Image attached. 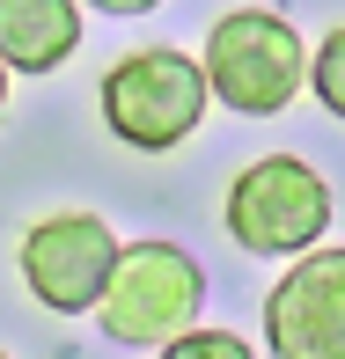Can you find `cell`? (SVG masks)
I'll return each instance as SVG.
<instances>
[{"label": "cell", "instance_id": "cell-1", "mask_svg": "<svg viewBox=\"0 0 345 359\" xmlns=\"http://www.w3.org/2000/svg\"><path fill=\"white\" fill-rule=\"evenodd\" d=\"M199 74H206V95H221L228 110H242V118H279V110L308 88V44L294 37L287 15L235 8V15L213 22Z\"/></svg>", "mask_w": 345, "mask_h": 359}, {"label": "cell", "instance_id": "cell-2", "mask_svg": "<svg viewBox=\"0 0 345 359\" xmlns=\"http://www.w3.org/2000/svg\"><path fill=\"white\" fill-rule=\"evenodd\" d=\"M199 308H206V271L176 242H118L103 301H96V323L110 345H169L176 330L199 323Z\"/></svg>", "mask_w": 345, "mask_h": 359}, {"label": "cell", "instance_id": "cell-3", "mask_svg": "<svg viewBox=\"0 0 345 359\" xmlns=\"http://www.w3.org/2000/svg\"><path fill=\"white\" fill-rule=\"evenodd\" d=\"M206 74L199 59H184L176 44H147V52H125L118 67L103 74V125L140 154H162V147L191 140L206 118Z\"/></svg>", "mask_w": 345, "mask_h": 359}, {"label": "cell", "instance_id": "cell-4", "mask_svg": "<svg viewBox=\"0 0 345 359\" xmlns=\"http://www.w3.org/2000/svg\"><path fill=\"white\" fill-rule=\"evenodd\" d=\"M331 227V184L301 154H265L228 184V235L250 257H301Z\"/></svg>", "mask_w": 345, "mask_h": 359}, {"label": "cell", "instance_id": "cell-5", "mask_svg": "<svg viewBox=\"0 0 345 359\" xmlns=\"http://www.w3.org/2000/svg\"><path fill=\"white\" fill-rule=\"evenodd\" d=\"M110 257H118V227L96 213H44L22 235L15 264H22V286L37 293L52 316H89L103 301Z\"/></svg>", "mask_w": 345, "mask_h": 359}, {"label": "cell", "instance_id": "cell-6", "mask_svg": "<svg viewBox=\"0 0 345 359\" xmlns=\"http://www.w3.org/2000/svg\"><path fill=\"white\" fill-rule=\"evenodd\" d=\"M272 359H345V250H301L265 293Z\"/></svg>", "mask_w": 345, "mask_h": 359}, {"label": "cell", "instance_id": "cell-7", "mask_svg": "<svg viewBox=\"0 0 345 359\" xmlns=\"http://www.w3.org/2000/svg\"><path fill=\"white\" fill-rule=\"evenodd\" d=\"M81 44L74 0H0V67L8 74H52Z\"/></svg>", "mask_w": 345, "mask_h": 359}, {"label": "cell", "instance_id": "cell-8", "mask_svg": "<svg viewBox=\"0 0 345 359\" xmlns=\"http://www.w3.org/2000/svg\"><path fill=\"white\" fill-rule=\"evenodd\" d=\"M308 88H316V103L331 110V118H345V22L308 52Z\"/></svg>", "mask_w": 345, "mask_h": 359}, {"label": "cell", "instance_id": "cell-9", "mask_svg": "<svg viewBox=\"0 0 345 359\" xmlns=\"http://www.w3.org/2000/svg\"><path fill=\"white\" fill-rule=\"evenodd\" d=\"M155 359H257V352L242 345L235 330H199V323H191V330H176L169 345H155Z\"/></svg>", "mask_w": 345, "mask_h": 359}, {"label": "cell", "instance_id": "cell-10", "mask_svg": "<svg viewBox=\"0 0 345 359\" xmlns=\"http://www.w3.org/2000/svg\"><path fill=\"white\" fill-rule=\"evenodd\" d=\"M103 15H147V8H162V0H96Z\"/></svg>", "mask_w": 345, "mask_h": 359}, {"label": "cell", "instance_id": "cell-11", "mask_svg": "<svg viewBox=\"0 0 345 359\" xmlns=\"http://www.w3.org/2000/svg\"><path fill=\"white\" fill-rule=\"evenodd\" d=\"M0 110H8V67H0Z\"/></svg>", "mask_w": 345, "mask_h": 359}, {"label": "cell", "instance_id": "cell-12", "mask_svg": "<svg viewBox=\"0 0 345 359\" xmlns=\"http://www.w3.org/2000/svg\"><path fill=\"white\" fill-rule=\"evenodd\" d=\"M0 359H8V352H0Z\"/></svg>", "mask_w": 345, "mask_h": 359}]
</instances>
